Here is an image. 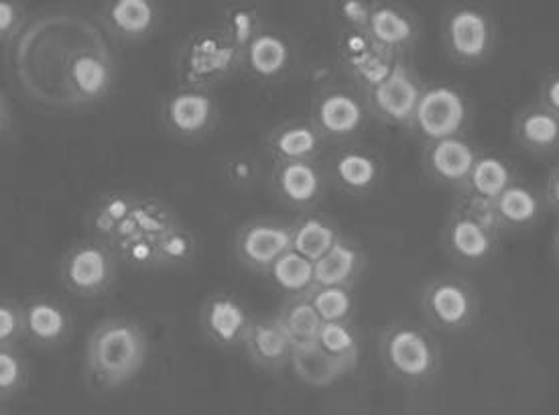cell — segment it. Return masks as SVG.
Masks as SVG:
<instances>
[{"label": "cell", "mask_w": 559, "mask_h": 415, "mask_svg": "<svg viewBox=\"0 0 559 415\" xmlns=\"http://www.w3.org/2000/svg\"><path fill=\"white\" fill-rule=\"evenodd\" d=\"M148 336L133 318L112 316L90 330L84 348V375L94 391L129 386L145 369Z\"/></svg>", "instance_id": "6da1fadb"}, {"label": "cell", "mask_w": 559, "mask_h": 415, "mask_svg": "<svg viewBox=\"0 0 559 415\" xmlns=\"http://www.w3.org/2000/svg\"><path fill=\"white\" fill-rule=\"evenodd\" d=\"M379 358L384 371L407 387L431 383L442 365L436 339L412 322H393L381 330Z\"/></svg>", "instance_id": "7a4b0ae2"}, {"label": "cell", "mask_w": 559, "mask_h": 415, "mask_svg": "<svg viewBox=\"0 0 559 415\" xmlns=\"http://www.w3.org/2000/svg\"><path fill=\"white\" fill-rule=\"evenodd\" d=\"M238 72H242V51L221 27L195 31L177 54L179 86L214 90Z\"/></svg>", "instance_id": "3957f363"}, {"label": "cell", "mask_w": 559, "mask_h": 415, "mask_svg": "<svg viewBox=\"0 0 559 415\" xmlns=\"http://www.w3.org/2000/svg\"><path fill=\"white\" fill-rule=\"evenodd\" d=\"M502 235L490 208L457 198L443 224V249L460 265L483 268L501 249Z\"/></svg>", "instance_id": "277c9868"}, {"label": "cell", "mask_w": 559, "mask_h": 415, "mask_svg": "<svg viewBox=\"0 0 559 415\" xmlns=\"http://www.w3.org/2000/svg\"><path fill=\"white\" fill-rule=\"evenodd\" d=\"M419 306L427 324L448 334L471 330L480 316V297L476 289L464 277L450 273L427 280Z\"/></svg>", "instance_id": "5b68a950"}, {"label": "cell", "mask_w": 559, "mask_h": 415, "mask_svg": "<svg viewBox=\"0 0 559 415\" xmlns=\"http://www.w3.org/2000/svg\"><path fill=\"white\" fill-rule=\"evenodd\" d=\"M117 254L104 240L86 238L75 242L59 263V280L63 287L78 297H100L117 282Z\"/></svg>", "instance_id": "8992f818"}, {"label": "cell", "mask_w": 559, "mask_h": 415, "mask_svg": "<svg viewBox=\"0 0 559 415\" xmlns=\"http://www.w3.org/2000/svg\"><path fill=\"white\" fill-rule=\"evenodd\" d=\"M367 98L362 90L350 86H328L311 106V124L322 134L325 143L348 145L362 133L370 122Z\"/></svg>", "instance_id": "52a82bcc"}, {"label": "cell", "mask_w": 559, "mask_h": 415, "mask_svg": "<svg viewBox=\"0 0 559 415\" xmlns=\"http://www.w3.org/2000/svg\"><path fill=\"white\" fill-rule=\"evenodd\" d=\"M424 90L426 84L412 66L405 60H399L381 82H377L362 94L367 98L372 119L399 129H412L415 108Z\"/></svg>", "instance_id": "ba28073f"}, {"label": "cell", "mask_w": 559, "mask_h": 415, "mask_svg": "<svg viewBox=\"0 0 559 415\" xmlns=\"http://www.w3.org/2000/svg\"><path fill=\"white\" fill-rule=\"evenodd\" d=\"M471 119L466 96L450 84H429L415 108L412 131L426 143L464 134Z\"/></svg>", "instance_id": "9c48e42d"}, {"label": "cell", "mask_w": 559, "mask_h": 415, "mask_svg": "<svg viewBox=\"0 0 559 415\" xmlns=\"http://www.w3.org/2000/svg\"><path fill=\"white\" fill-rule=\"evenodd\" d=\"M442 44L450 60L476 66L490 58L497 44V29L483 9L462 4L443 16Z\"/></svg>", "instance_id": "30bf717a"}, {"label": "cell", "mask_w": 559, "mask_h": 415, "mask_svg": "<svg viewBox=\"0 0 559 415\" xmlns=\"http://www.w3.org/2000/svg\"><path fill=\"white\" fill-rule=\"evenodd\" d=\"M221 119L218 103L212 90L177 86L165 96L162 120L165 129L179 141H202L214 133Z\"/></svg>", "instance_id": "8fae6325"}, {"label": "cell", "mask_w": 559, "mask_h": 415, "mask_svg": "<svg viewBox=\"0 0 559 415\" xmlns=\"http://www.w3.org/2000/svg\"><path fill=\"white\" fill-rule=\"evenodd\" d=\"M292 223L271 216H259L236 230V261L252 273L266 275L287 251H292Z\"/></svg>", "instance_id": "7c38bea8"}, {"label": "cell", "mask_w": 559, "mask_h": 415, "mask_svg": "<svg viewBox=\"0 0 559 415\" xmlns=\"http://www.w3.org/2000/svg\"><path fill=\"white\" fill-rule=\"evenodd\" d=\"M63 84L75 106L100 104L117 84L115 61L103 49H78L66 61Z\"/></svg>", "instance_id": "4fadbf2b"}, {"label": "cell", "mask_w": 559, "mask_h": 415, "mask_svg": "<svg viewBox=\"0 0 559 415\" xmlns=\"http://www.w3.org/2000/svg\"><path fill=\"white\" fill-rule=\"evenodd\" d=\"M252 320L247 304L228 292L210 294L200 308V328L206 341L222 351L242 348Z\"/></svg>", "instance_id": "5bb4252c"}, {"label": "cell", "mask_w": 559, "mask_h": 415, "mask_svg": "<svg viewBox=\"0 0 559 415\" xmlns=\"http://www.w3.org/2000/svg\"><path fill=\"white\" fill-rule=\"evenodd\" d=\"M328 183H334L340 192L354 198H365L377 192L384 181L383 159L367 147L344 145L324 167Z\"/></svg>", "instance_id": "9a60e30c"}, {"label": "cell", "mask_w": 559, "mask_h": 415, "mask_svg": "<svg viewBox=\"0 0 559 415\" xmlns=\"http://www.w3.org/2000/svg\"><path fill=\"white\" fill-rule=\"evenodd\" d=\"M368 39L386 58L403 60L419 42V23L395 2H372L367 25Z\"/></svg>", "instance_id": "2e32d148"}, {"label": "cell", "mask_w": 559, "mask_h": 415, "mask_svg": "<svg viewBox=\"0 0 559 415\" xmlns=\"http://www.w3.org/2000/svg\"><path fill=\"white\" fill-rule=\"evenodd\" d=\"M480 151L472 145L466 134L448 137L424 145L421 164L427 178L445 188L462 192L471 178L472 167L476 164Z\"/></svg>", "instance_id": "e0dca14e"}, {"label": "cell", "mask_w": 559, "mask_h": 415, "mask_svg": "<svg viewBox=\"0 0 559 415\" xmlns=\"http://www.w3.org/2000/svg\"><path fill=\"white\" fill-rule=\"evenodd\" d=\"M271 181L281 202L301 212H311L318 206L328 188V178L320 162L275 164Z\"/></svg>", "instance_id": "ac0fdd59"}, {"label": "cell", "mask_w": 559, "mask_h": 415, "mask_svg": "<svg viewBox=\"0 0 559 415\" xmlns=\"http://www.w3.org/2000/svg\"><path fill=\"white\" fill-rule=\"evenodd\" d=\"M100 19L118 42L139 44L162 25V7L155 0H108L100 7Z\"/></svg>", "instance_id": "d6986e66"}, {"label": "cell", "mask_w": 559, "mask_h": 415, "mask_svg": "<svg viewBox=\"0 0 559 415\" xmlns=\"http://www.w3.org/2000/svg\"><path fill=\"white\" fill-rule=\"evenodd\" d=\"M25 339L39 348H58L72 334V313L53 296H33L23 304Z\"/></svg>", "instance_id": "ffe728a7"}, {"label": "cell", "mask_w": 559, "mask_h": 415, "mask_svg": "<svg viewBox=\"0 0 559 415\" xmlns=\"http://www.w3.org/2000/svg\"><path fill=\"white\" fill-rule=\"evenodd\" d=\"M325 141L311 120L294 119L275 127L266 137V151L273 164L320 162Z\"/></svg>", "instance_id": "44dd1931"}, {"label": "cell", "mask_w": 559, "mask_h": 415, "mask_svg": "<svg viewBox=\"0 0 559 415\" xmlns=\"http://www.w3.org/2000/svg\"><path fill=\"white\" fill-rule=\"evenodd\" d=\"M294 61V47L289 39L275 31H261L251 45L242 51V72L261 80L273 82L287 74Z\"/></svg>", "instance_id": "7402d4cb"}, {"label": "cell", "mask_w": 559, "mask_h": 415, "mask_svg": "<svg viewBox=\"0 0 559 415\" xmlns=\"http://www.w3.org/2000/svg\"><path fill=\"white\" fill-rule=\"evenodd\" d=\"M367 252L353 238L342 237L325 252L316 269V287H354L367 271Z\"/></svg>", "instance_id": "603a6c76"}, {"label": "cell", "mask_w": 559, "mask_h": 415, "mask_svg": "<svg viewBox=\"0 0 559 415\" xmlns=\"http://www.w3.org/2000/svg\"><path fill=\"white\" fill-rule=\"evenodd\" d=\"M515 181L513 165L495 153L480 151L476 164L472 167L471 178L462 188V192L457 193L460 198L478 206L490 208Z\"/></svg>", "instance_id": "cb8c5ba5"}, {"label": "cell", "mask_w": 559, "mask_h": 415, "mask_svg": "<svg viewBox=\"0 0 559 415\" xmlns=\"http://www.w3.org/2000/svg\"><path fill=\"white\" fill-rule=\"evenodd\" d=\"M242 351L252 363L263 371L277 372L289 367L294 346L285 332L281 330L275 318H257L252 320L251 330Z\"/></svg>", "instance_id": "d4e9b609"}, {"label": "cell", "mask_w": 559, "mask_h": 415, "mask_svg": "<svg viewBox=\"0 0 559 415\" xmlns=\"http://www.w3.org/2000/svg\"><path fill=\"white\" fill-rule=\"evenodd\" d=\"M545 208L542 193L523 181H515L490 210L502 233H523L544 218Z\"/></svg>", "instance_id": "484cf974"}, {"label": "cell", "mask_w": 559, "mask_h": 415, "mask_svg": "<svg viewBox=\"0 0 559 415\" xmlns=\"http://www.w3.org/2000/svg\"><path fill=\"white\" fill-rule=\"evenodd\" d=\"M516 143L533 155L559 151V117L539 103L523 106L513 120Z\"/></svg>", "instance_id": "4316f807"}, {"label": "cell", "mask_w": 559, "mask_h": 415, "mask_svg": "<svg viewBox=\"0 0 559 415\" xmlns=\"http://www.w3.org/2000/svg\"><path fill=\"white\" fill-rule=\"evenodd\" d=\"M292 249L311 263L320 261L342 237L338 226L320 212H304L292 223Z\"/></svg>", "instance_id": "83f0119b"}, {"label": "cell", "mask_w": 559, "mask_h": 415, "mask_svg": "<svg viewBox=\"0 0 559 415\" xmlns=\"http://www.w3.org/2000/svg\"><path fill=\"white\" fill-rule=\"evenodd\" d=\"M139 195L129 192H106L94 200L86 214L90 238L110 242L118 226L133 216Z\"/></svg>", "instance_id": "f1b7e54d"}, {"label": "cell", "mask_w": 559, "mask_h": 415, "mask_svg": "<svg viewBox=\"0 0 559 415\" xmlns=\"http://www.w3.org/2000/svg\"><path fill=\"white\" fill-rule=\"evenodd\" d=\"M275 320L294 348L313 344L322 328V320L308 296L285 297Z\"/></svg>", "instance_id": "f546056e"}, {"label": "cell", "mask_w": 559, "mask_h": 415, "mask_svg": "<svg viewBox=\"0 0 559 415\" xmlns=\"http://www.w3.org/2000/svg\"><path fill=\"white\" fill-rule=\"evenodd\" d=\"M289 365L294 367L295 375L309 386H328L353 369V365L325 355L318 342L294 348Z\"/></svg>", "instance_id": "4dcf8cb0"}, {"label": "cell", "mask_w": 559, "mask_h": 415, "mask_svg": "<svg viewBox=\"0 0 559 415\" xmlns=\"http://www.w3.org/2000/svg\"><path fill=\"white\" fill-rule=\"evenodd\" d=\"M266 277L285 297L309 296L316 287V269L313 263L299 252H285L275 265L269 269Z\"/></svg>", "instance_id": "1f68e13d"}, {"label": "cell", "mask_w": 559, "mask_h": 415, "mask_svg": "<svg viewBox=\"0 0 559 415\" xmlns=\"http://www.w3.org/2000/svg\"><path fill=\"white\" fill-rule=\"evenodd\" d=\"M198 237L190 226L177 224L169 233L157 238V269L176 271L193 265L198 257Z\"/></svg>", "instance_id": "d6a6232c"}, {"label": "cell", "mask_w": 559, "mask_h": 415, "mask_svg": "<svg viewBox=\"0 0 559 415\" xmlns=\"http://www.w3.org/2000/svg\"><path fill=\"white\" fill-rule=\"evenodd\" d=\"M133 221L139 233L147 237L162 238L165 233L181 224V218L174 208L169 206L162 198H148L139 195L136 206L133 210Z\"/></svg>", "instance_id": "836d02e7"}, {"label": "cell", "mask_w": 559, "mask_h": 415, "mask_svg": "<svg viewBox=\"0 0 559 415\" xmlns=\"http://www.w3.org/2000/svg\"><path fill=\"white\" fill-rule=\"evenodd\" d=\"M308 297L322 322H353L356 311L354 287H313Z\"/></svg>", "instance_id": "e575fe53"}, {"label": "cell", "mask_w": 559, "mask_h": 415, "mask_svg": "<svg viewBox=\"0 0 559 415\" xmlns=\"http://www.w3.org/2000/svg\"><path fill=\"white\" fill-rule=\"evenodd\" d=\"M318 346L324 351L325 355L356 365V358L360 353V339L358 330L353 322H322L320 334H318Z\"/></svg>", "instance_id": "d590c367"}, {"label": "cell", "mask_w": 559, "mask_h": 415, "mask_svg": "<svg viewBox=\"0 0 559 415\" xmlns=\"http://www.w3.org/2000/svg\"><path fill=\"white\" fill-rule=\"evenodd\" d=\"M221 31L240 51H245L251 45L252 39L261 31H265V27H263V19L254 7L236 4V7L224 11Z\"/></svg>", "instance_id": "8d00e7d4"}, {"label": "cell", "mask_w": 559, "mask_h": 415, "mask_svg": "<svg viewBox=\"0 0 559 415\" xmlns=\"http://www.w3.org/2000/svg\"><path fill=\"white\" fill-rule=\"evenodd\" d=\"M118 263L134 271H157V240L143 233H133L110 245Z\"/></svg>", "instance_id": "74e56055"}, {"label": "cell", "mask_w": 559, "mask_h": 415, "mask_svg": "<svg viewBox=\"0 0 559 415\" xmlns=\"http://www.w3.org/2000/svg\"><path fill=\"white\" fill-rule=\"evenodd\" d=\"M29 379L27 360L16 346H0V400L23 391Z\"/></svg>", "instance_id": "f35d334b"}, {"label": "cell", "mask_w": 559, "mask_h": 415, "mask_svg": "<svg viewBox=\"0 0 559 415\" xmlns=\"http://www.w3.org/2000/svg\"><path fill=\"white\" fill-rule=\"evenodd\" d=\"M25 339L23 306L15 299L0 297V346H16Z\"/></svg>", "instance_id": "ab89813d"}, {"label": "cell", "mask_w": 559, "mask_h": 415, "mask_svg": "<svg viewBox=\"0 0 559 415\" xmlns=\"http://www.w3.org/2000/svg\"><path fill=\"white\" fill-rule=\"evenodd\" d=\"M226 178L236 188H251L259 179V164L249 155H236L224 165Z\"/></svg>", "instance_id": "60d3db41"}, {"label": "cell", "mask_w": 559, "mask_h": 415, "mask_svg": "<svg viewBox=\"0 0 559 415\" xmlns=\"http://www.w3.org/2000/svg\"><path fill=\"white\" fill-rule=\"evenodd\" d=\"M338 16L346 23V29L367 31L368 19L372 13V2L367 0H344L336 7Z\"/></svg>", "instance_id": "b9f144b4"}, {"label": "cell", "mask_w": 559, "mask_h": 415, "mask_svg": "<svg viewBox=\"0 0 559 415\" xmlns=\"http://www.w3.org/2000/svg\"><path fill=\"white\" fill-rule=\"evenodd\" d=\"M25 11L21 2L0 0V44H7L15 37L16 31L23 25Z\"/></svg>", "instance_id": "7bdbcfd3"}, {"label": "cell", "mask_w": 559, "mask_h": 415, "mask_svg": "<svg viewBox=\"0 0 559 415\" xmlns=\"http://www.w3.org/2000/svg\"><path fill=\"white\" fill-rule=\"evenodd\" d=\"M537 103L559 117V72L547 75L544 82H542Z\"/></svg>", "instance_id": "ee69618b"}, {"label": "cell", "mask_w": 559, "mask_h": 415, "mask_svg": "<svg viewBox=\"0 0 559 415\" xmlns=\"http://www.w3.org/2000/svg\"><path fill=\"white\" fill-rule=\"evenodd\" d=\"M544 200L545 206L559 216V164L551 169L549 178L545 181Z\"/></svg>", "instance_id": "f6af8a7d"}, {"label": "cell", "mask_w": 559, "mask_h": 415, "mask_svg": "<svg viewBox=\"0 0 559 415\" xmlns=\"http://www.w3.org/2000/svg\"><path fill=\"white\" fill-rule=\"evenodd\" d=\"M9 131H11V108H9L4 94L0 92V139Z\"/></svg>", "instance_id": "bcb514c9"}, {"label": "cell", "mask_w": 559, "mask_h": 415, "mask_svg": "<svg viewBox=\"0 0 559 415\" xmlns=\"http://www.w3.org/2000/svg\"><path fill=\"white\" fill-rule=\"evenodd\" d=\"M554 257H556V261H558L559 265V224L558 228H556V233H554Z\"/></svg>", "instance_id": "7dc6e473"}]
</instances>
